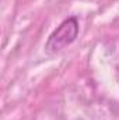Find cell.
Segmentation results:
<instances>
[{"label": "cell", "instance_id": "6da1fadb", "mask_svg": "<svg viewBox=\"0 0 119 120\" xmlns=\"http://www.w3.org/2000/svg\"><path fill=\"white\" fill-rule=\"evenodd\" d=\"M79 34V22L74 17L67 18L58 27V30L53 31V34L49 36V41L46 43V49L52 53L59 52L63 48L69 46Z\"/></svg>", "mask_w": 119, "mask_h": 120}]
</instances>
